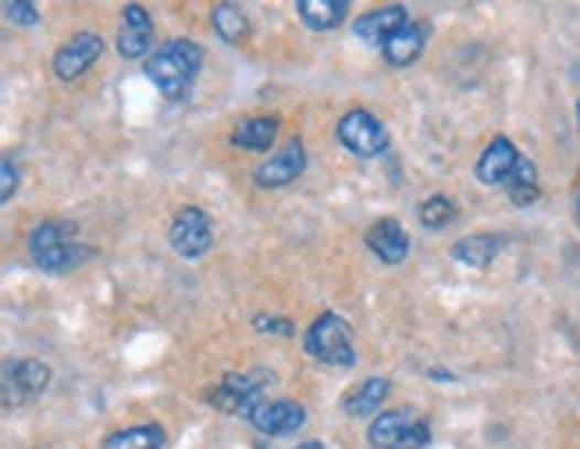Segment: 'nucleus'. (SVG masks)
<instances>
[{
	"label": "nucleus",
	"mask_w": 580,
	"mask_h": 449,
	"mask_svg": "<svg viewBox=\"0 0 580 449\" xmlns=\"http://www.w3.org/2000/svg\"><path fill=\"white\" fill-rule=\"evenodd\" d=\"M203 65V46L193 40H168L147 57V79L164 93L168 100L190 97V89Z\"/></svg>",
	"instance_id": "1"
},
{
	"label": "nucleus",
	"mask_w": 580,
	"mask_h": 449,
	"mask_svg": "<svg viewBox=\"0 0 580 449\" xmlns=\"http://www.w3.org/2000/svg\"><path fill=\"white\" fill-rule=\"evenodd\" d=\"M51 385V367L33 357L4 361L0 364V407L19 410L29 407L33 399H40Z\"/></svg>",
	"instance_id": "2"
},
{
	"label": "nucleus",
	"mask_w": 580,
	"mask_h": 449,
	"mask_svg": "<svg viewBox=\"0 0 580 449\" xmlns=\"http://www.w3.org/2000/svg\"><path fill=\"white\" fill-rule=\"evenodd\" d=\"M367 439L378 449H425L431 442V425L417 410L396 407L374 417Z\"/></svg>",
	"instance_id": "3"
},
{
	"label": "nucleus",
	"mask_w": 580,
	"mask_h": 449,
	"mask_svg": "<svg viewBox=\"0 0 580 449\" xmlns=\"http://www.w3.org/2000/svg\"><path fill=\"white\" fill-rule=\"evenodd\" d=\"M303 346L313 361L332 364V367H350L356 364V346H353V332L350 324L339 314H321L310 324L303 335Z\"/></svg>",
	"instance_id": "4"
},
{
	"label": "nucleus",
	"mask_w": 580,
	"mask_h": 449,
	"mask_svg": "<svg viewBox=\"0 0 580 449\" xmlns=\"http://www.w3.org/2000/svg\"><path fill=\"white\" fill-rule=\"evenodd\" d=\"M264 385H268V375H228L211 389V407L235 417H249L268 399Z\"/></svg>",
	"instance_id": "5"
},
{
	"label": "nucleus",
	"mask_w": 580,
	"mask_h": 449,
	"mask_svg": "<svg viewBox=\"0 0 580 449\" xmlns=\"http://www.w3.org/2000/svg\"><path fill=\"white\" fill-rule=\"evenodd\" d=\"M342 147L353 150L356 158H378L388 150V129L370 111H350L339 121Z\"/></svg>",
	"instance_id": "6"
},
{
	"label": "nucleus",
	"mask_w": 580,
	"mask_h": 449,
	"mask_svg": "<svg viewBox=\"0 0 580 449\" xmlns=\"http://www.w3.org/2000/svg\"><path fill=\"white\" fill-rule=\"evenodd\" d=\"M211 243H214V228H211L207 211L182 207L175 214V222H171V246H175V254L185 260H196L211 250Z\"/></svg>",
	"instance_id": "7"
},
{
	"label": "nucleus",
	"mask_w": 580,
	"mask_h": 449,
	"mask_svg": "<svg viewBox=\"0 0 580 449\" xmlns=\"http://www.w3.org/2000/svg\"><path fill=\"white\" fill-rule=\"evenodd\" d=\"M100 54H104V40L97 33H75L68 43H61V51L54 54V75L61 83H72L78 75H86Z\"/></svg>",
	"instance_id": "8"
},
{
	"label": "nucleus",
	"mask_w": 580,
	"mask_h": 449,
	"mask_svg": "<svg viewBox=\"0 0 580 449\" xmlns=\"http://www.w3.org/2000/svg\"><path fill=\"white\" fill-rule=\"evenodd\" d=\"M303 168H307V150H303L300 139H289V143L275 153V158L260 161L254 179H257V185H264V190H281V185H289V182L300 179Z\"/></svg>",
	"instance_id": "9"
},
{
	"label": "nucleus",
	"mask_w": 580,
	"mask_h": 449,
	"mask_svg": "<svg viewBox=\"0 0 580 449\" xmlns=\"http://www.w3.org/2000/svg\"><path fill=\"white\" fill-rule=\"evenodd\" d=\"M264 436H292L307 425V410L296 399H264V404L246 417Z\"/></svg>",
	"instance_id": "10"
},
{
	"label": "nucleus",
	"mask_w": 580,
	"mask_h": 449,
	"mask_svg": "<svg viewBox=\"0 0 580 449\" xmlns=\"http://www.w3.org/2000/svg\"><path fill=\"white\" fill-rule=\"evenodd\" d=\"M150 46H153V19L143 4H129L121 11V25H118V54L136 61V57H147Z\"/></svg>",
	"instance_id": "11"
},
{
	"label": "nucleus",
	"mask_w": 580,
	"mask_h": 449,
	"mask_svg": "<svg viewBox=\"0 0 580 449\" xmlns=\"http://www.w3.org/2000/svg\"><path fill=\"white\" fill-rule=\"evenodd\" d=\"M367 246L382 265H399L410 254V236H406L396 218H382L367 228Z\"/></svg>",
	"instance_id": "12"
},
{
	"label": "nucleus",
	"mask_w": 580,
	"mask_h": 449,
	"mask_svg": "<svg viewBox=\"0 0 580 449\" xmlns=\"http://www.w3.org/2000/svg\"><path fill=\"white\" fill-rule=\"evenodd\" d=\"M406 22H410V19H406V8H399V4L374 8V11L359 14V19H356V36L364 43H370V46H385Z\"/></svg>",
	"instance_id": "13"
},
{
	"label": "nucleus",
	"mask_w": 580,
	"mask_h": 449,
	"mask_svg": "<svg viewBox=\"0 0 580 449\" xmlns=\"http://www.w3.org/2000/svg\"><path fill=\"white\" fill-rule=\"evenodd\" d=\"M516 161H520V153H516V147L509 143L506 136H498L488 143V150L481 153V161H477V179L484 185H506L509 175H513V168Z\"/></svg>",
	"instance_id": "14"
},
{
	"label": "nucleus",
	"mask_w": 580,
	"mask_h": 449,
	"mask_svg": "<svg viewBox=\"0 0 580 449\" xmlns=\"http://www.w3.org/2000/svg\"><path fill=\"white\" fill-rule=\"evenodd\" d=\"M428 36H431V25L428 22H406L399 33L382 46V54H385L388 65H396V68L413 65V61L420 57V51H425Z\"/></svg>",
	"instance_id": "15"
},
{
	"label": "nucleus",
	"mask_w": 580,
	"mask_h": 449,
	"mask_svg": "<svg viewBox=\"0 0 580 449\" xmlns=\"http://www.w3.org/2000/svg\"><path fill=\"white\" fill-rule=\"evenodd\" d=\"M503 246H506V236H498V232H477V236H463L452 246V257L470 268H488Z\"/></svg>",
	"instance_id": "16"
},
{
	"label": "nucleus",
	"mask_w": 580,
	"mask_h": 449,
	"mask_svg": "<svg viewBox=\"0 0 580 449\" xmlns=\"http://www.w3.org/2000/svg\"><path fill=\"white\" fill-rule=\"evenodd\" d=\"M296 11H300L303 25H310L313 33H327V29H339L346 22L350 4L346 0H300Z\"/></svg>",
	"instance_id": "17"
},
{
	"label": "nucleus",
	"mask_w": 580,
	"mask_h": 449,
	"mask_svg": "<svg viewBox=\"0 0 580 449\" xmlns=\"http://www.w3.org/2000/svg\"><path fill=\"white\" fill-rule=\"evenodd\" d=\"M388 378H367L359 382L356 389L346 393V399H342V410H346L350 417H370L374 410H382V404L388 399Z\"/></svg>",
	"instance_id": "18"
},
{
	"label": "nucleus",
	"mask_w": 580,
	"mask_h": 449,
	"mask_svg": "<svg viewBox=\"0 0 580 449\" xmlns=\"http://www.w3.org/2000/svg\"><path fill=\"white\" fill-rule=\"evenodd\" d=\"M89 246L86 243H61V246H54V250H43V254H33V260H36V268L40 271H46V275H65V271H72V268H78L83 260H89Z\"/></svg>",
	"instance_id": "19"
},
{
	"label": "nucleus",
	"mask_w": 580,
	"mask_h": 449,
	"mask_svg": "<svg viewBox=\"0 0 580 449\" xmlns=\"http://www.w3.org/2000/svg\"><path fill=\"white\" fill-rule=\"evenodd\" d=\"M164 442L168 436L161 425H132V428L111 431L100 449H164Z\"/></svg>",
	"instance_id": "20"
},
{
	"label": "nucleus",
	"mask_w": 580,
	"mask_h": 449,
	"mask_svg": "<svg viewBox=\"0 0 580 449\" xmlns=\"http://www.w3.org/2000/svg\"><path fill=\"white\" fill-rule=\"evenodd\" d=\"M278 136V118H246L235 126L232 143L239 150H271Z\"/></svg>",
	"instance_id": "21"
},
{
	"label": "nucleus",
	"mask_w": 580,
	"mask_h": 449,
	"mask_svg": "<svg viewBox=\"0 0 580 449\" xmlns=\"http://www.w3.org/2000/svg\"><path fill=\"white\" fill-rule=\"evenodd\" d=\"M506 193H509V200H513L516 207L535 204V200L541 196V190H538V168H535V161H530V158H524V153H520V161H516L513 175L506 182Z\"/></svg>",
	"instance_id": "22"
},
{
	"label": "nucleus",
	"mask_w": 580,
	"mask_h": 449,
	"mask_svg": "<svg viewBox=\"0 0 580 449\" xmlns=\"http://www.w3.org/2000/svg\"><path fill=\"white\" fill-rule=\"evenodd\" d=\"M211 25H214V33L232 46L249 36V19L235 4H217L211 11Z\"/></svg>",
	"instance_id": "23"
},
{
	"label": "nucleus",
	"mask_w": 580,
	"mask_h": 449,
	"mask_svg": "<svg viewBox=\"0 0 580 449\" xmlns=\"http://www.w3.org/2000/svg\"><path fill=\"white\" fill-rule=\"evenodd\" d=\"M75 222L65 218H51V222H40L29 236V254H43V250H54L61 243H72L75 239Z\"/></svg>",
	"instance_id": "24"
},
{
	"label": "nucleus",
	"mask_w": 580,
	"mask_h": 449,
	"mask_svg": "<svg viewBox=\"0 0 580 449\" xmlns=\"http://www.w3.org/2000/svg\"><path fill=\"white\" fill-rule=\"evenodd\" d=\"M417 214H420V225H425V228L442 232L445 225L457 222V204H452L449 196H428Z\"/></svg>",
	"instance_id": "25"
},
{
	"label": "nucleus",
	"mask_w": 580,
	"mask_h": 449,
	"mask_svg": "<svg viewBox=\"0 0 580 449\" xmlns=\"http://www.w3.org/2000/svg\"><path fill=\"white\" fill-rule=\"evenodd\" d=\"M8 14V22L14 25H36L40 22V8L36 4H25V0H8L4 8H0Z\"/></svg>",
	"instance_id": "26"
},
{
	"label": "nucleus",
	"mask_w": 580,
	"mask_h": 449,
	"mask_svg": "<svg viewBox=\"0 0 580 449\" xmlns=\"http://www.w3.org/2000/svg\"><path fill=\"white\" fill-rule=\"evenodd\" d=\"M14 190H19V164L0 158V207L14 196Z\"/></svg>",
	"instance_id": "27"
},
{
	"label": "nucleus",
	"mask_w": 580,
	"mask_h": 449,
	"mask_svg": "<svg viewBox=\"0 0 580 449\" xmlns=\"http://www.w3.org/2000/svg\"><path fill=\"white\" fill-rule=\"evenodd\" d=\"M254 324L260 332H268V335H292L296 332V324L289 318H268V314H257Z\"/></svg>",
	"instance_id": "28"
},
{
	"label": "nucleus",
	"mask_w": 580,
	"mask_h": 449,
	"mask_svg": "<svg viewBox=\"0 0 580 449\" xmlns=\"http://www.w3.org/2000/svg\"><path fill=\"white\" fill-rule=\"evenodd\" d=\"M296 449H324L321 442H303V446H296Z\"/></svg>",
	"instance_id": "29"
},
{
	"label": "nucleus",
	"mask_w": 580,
	"mask_h": 449,
	"mask_svg": "<svg viewBox=\"0 0 580 449\" xmlns=\"http://www.w3.org/2000/svg\"><path fill=\"white\" fill-rule=\"evenodd\" d=\"M577 218H580V193H577Z\"/></svg>",
	"instance_id": "30"
},
{
	"label": "nucleus",
	"mask_w": 580,
	"mask_h": 449,
	"mask_svg": "<svg viewBox=\"0 0 580 449\" xmlns=\"http://www.w3.org/2000/svg\"><path fill=\"white\" fill-rule=\"evenodd\" d=\"M577 118H580V104H577Z\"/></svg>",
	"instance_id": "31"
}]
</instances>
